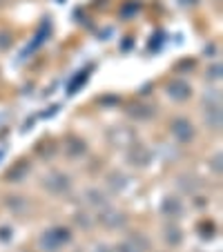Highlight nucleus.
I'll return each instance as SVG.
<instances>
[{"label": "nucleus", "instance_id": "nucleus-1", "mask_svg": "<svg viewBox=\"0 0 223 252\" xmlns=\"http://www.w3.org/2000/svg\"><path fill=\"white\" fill-rule=\"evenodd\" d=\"M65 241H69V232L63 230V228H58V230H49V232H45L43 239H40V246L49 252H56Z\"/></svg>", "mask_w": 223, "mask_h": 252}]
</instances>
